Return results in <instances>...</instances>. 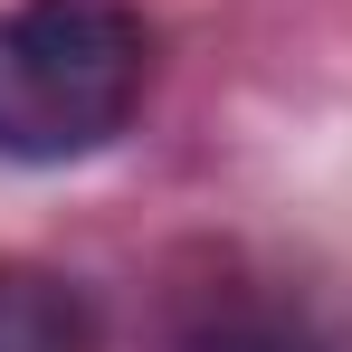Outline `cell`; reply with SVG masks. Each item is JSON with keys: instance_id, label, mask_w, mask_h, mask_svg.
<instances>
[{"instance_id": "1", "label": "cell", "mask_w": 352, "mask_h": 352, "mask_svg": "<svg viewBox=\"0 0 352 352\" xmlns=\"http://www.w3.org/2000/svg\"><path fill=\"white\" fill-rule=\"evenodd\" d=\"M153 29L133 0H19L0 10V153L86 162L143 105Z\"/></svg>"}, {"instance_id": "2", "label": "cell", "mask_w": 352, "mask_h": 352, "mask_svg": "<svg viewBox=\"0 0 352 352\" xmlns=\"http://www.w3.org/2000/svg\"><path fill=\"white\" fill-rule=\"evenodd\" d=\"M0 352H96V305L58 267L0 257Z\"/></svg>"}, {"instance_id": "3", "label": "cell", "mask_w": 352, "mask_h": 352, "mask_svg": "<svg viewBox=\"0 0 352 352\" xmlns=\"http://www.w3.org/2000/svg\"><path fill=\"white\" fill-rule=\"evenodd\" d=\"M181 352H314V333L276 305H210L181 324Z\"/></svg>"}]
</instances>
